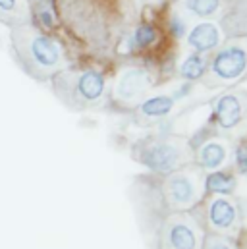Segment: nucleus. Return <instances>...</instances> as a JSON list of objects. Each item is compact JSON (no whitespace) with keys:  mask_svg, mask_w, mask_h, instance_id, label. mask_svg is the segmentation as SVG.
Wrapping results in <instances>:
<instances>
[{"mask_svg":"<svg viewBox=\"0 0 247 249\" xmlns=\"http://www.w3.org/2000/svg\"><path fill=\"white\" fill-rule=\"evenodd\" d=\"M236 162H238V168L247 174V141L244 145H240V149L236 151Z\"/></svg>","mask_w":247,"mask_h":249,"instance_id":"20","label":"nucleus"},{"mask_svg":"<svg viewBox=\"0 0 247 249\" xmlns=\"http://www.w3.org/2000/svg\"><path fill=\"white\" fill-rule=\"evenodd\" d=\"M214 118L222 129H236L247 118L246 93H224L214 101Z\"/></svg>","mask_w":247,"mask_h":249,"instance_id":"9","label":"nucleus"},{"mask_svg":"<svg viewBox=\"0 0 247 249\" xmlns=\"http://www.w3.org/2000/svg\"><path fill=\"white\" fill-rule=\"evenodd\" d=\"M33 18L39 25V29H54L56 25V14H54V8H53V2L51 0H39L37 4H33Z\"/></svg>","mask_w":247,"mask_h":249,"instance_id":"15","label":"nucleus"},{"mask_svg":"<svg viewBox=\"0 0 247 249\" xmlns=\"http://www.w3.org/2000/svg\"><path fill=\"white\" fill-rule=\"evenodd\" d=\"M220 43H222V29H220V25H216L212 21L197 23L187 35V45L191 49H195L199 54L207 53V51H212Z\"/></svg>","mask_w":247,"mask_h":249,"instance_id":"11","label":"nucleus"},{"mask_svg":"<svg viewBox=\"0 0 247 249\" xmlns=\"http://www.w3.org/2000/svg\"><path fill=\"white\" fill-rule=\"evenodd\" d=\"M205 195V176L199 166H184L176 172H170L162 184V197L166 205L178 211H191L199 205Z\"/></svg>","mask_w":247,"mask_h":249,"instance_id":"3","label":"nucleus"},{"mask_svg":"<svg viewBox=\"0 0 247 249\" xmlns=\"http://www.w3.org/2000/svg\"><path fill=\"white\" fill-rule=\"evenodd\" d=\"M151 87V77L143 68H124L114 81V99L120 105H139Z\"/></svg>","mask_w":247,"mask_h":249,"instance_id":"8","label":"nucleus"},{"mask_svg":"<svg viewBox=\"0 0 247 249\" xmlns=\"http://www.w3.org/2000/svg\"><path fill=\"white\" fill-rule=\"evenodd\" d=\"M205 226L209 234L234 238L242 228V209L234 197L214 195L205 209Z\"/></svg>","mask_w":247,"mask_h":249,"instance_id":"7","label":"nucleus"},{"mask_svg":"<svg viewBox=\"0 0 247 249\" xmlns=\"http://www.w3.org/2000/svg\"><path fill=\"white\" fill-rule=\"evenodd\" d=\"M234 187H236V180L220 170H216L205 178V189H209L214 195H230L234 191Z\"/></svg>","mask_w":247,"mask_h":249,"instance_id":"14","label":"nucleus"},{"mask_svg":"<svg viewBox=\"0 0 247 249\" xmlns=\"http://www.w3.org/2000/svg\"><path fill=\"white\" fill-rule=\"evenodd\" d=\"M29 10L25 0H0V21L16 27L21 23H27Z\"/></svg>","mask_w":247,"mask_h":249,"instance_id":"13","label":"nucleus"},{"mask_svg":"<svg viewBox=\"0 0 247 249\" xmlns=\"http://www.w3.org/2000/svg\"><path fill=\"white\" fill-rule=\"evenodd\" d=\"M205 232L189 211L170 213L160 226V249H203Z\"/></svg>","mask_w":247,"mask_h":249,"instance_id":"5","label":"nucleus"},{"mask_svg":"<svg viewBox=\"0 0 247 249\" xmlns=\"http://www.w3.org/2000/svg\"><path fill=\"white\" fill-rule=\"evenodd\" d=\"M203 249H238L234 238L218 236V234H205Z\"/></svg>","mask_w":247,"mask_h":249,"instance_id":"19","label":"nucleus"},{"mask_svg":"<svg viewBox=\"0 0 247 249\" xmlns=\"http://www.w3.org/2000/svg\"><path fill=\"white\" fill-rule=\"evenodd\" d=\"M25 2H27V4H31V6H33V4H37V2H39V0H25Z\"/></svg>","mask_w":247,"mask_h":249,"instance_id":"21","label":"nucleus"},{"mask_svg":"<svg viewBox=\"0 0 247 249\" xmlns=\"http://www.w3.org/2000/svg\"><path fill=\"white\" fill-rule=\"evenodd\" d=\"M10 37L18 60L33 77L47 79L64 70L66 56L60 43L37 25H31L29 21L16 25L12 27Z\"/></svg>","mask_w":247,"mask_h":249,"instance_id":"1","label":"nucleus"},{"mask_svg":"<svg viewBox=\"0 0 247 249\" xmlns=\"http://www.w3.org/2000/svg\"><path fill=\"white\" fill-rule=\"evenodd\" d=\"M193 155L189 149V143L185 137L180 135H166V137H155L147 141L141 147L139 160L159 172V174H170L180 168H184L187 162H191Z\"/></svg>","mask_w":247,"mask_h":249,"instance_id":"2","label":"nucleus"},{"mask_svg":"<svg viewBox=\"0 0 247 249\" xmlns=\"http://www.w3.org/2000/svg\"><path fill=\"white\" fill-rule=\"evenodd\" d=\"M56 89L71 105H97L106 91L105 75L97 70H83L77 73L60 71L56 75Z\"/></svg>","mask_w":247,"mask_h":249,"instance_id":"4","label":"nucleus"},{"mask_svg":"<svg viewBox=\"0 0 247 249\" xmlns=\"http://www.w3.org/2000/svg\"><path fill=\"white\" fill-rule=\"evenodd\" d=\"M228 141L220 139V137H214V139H209L205 141L199 149H197V162H199V168H205V170H220L226 160H228Z\"/></svg>","mask_w":247,"mask_h":249,"instance_id":"10","label":"nucleus"},{"mask_svg":"<svg viewBox=\"0 0 247 249\" xmlns=\"http://www.w3.org/2000/svg\"><path fill=\"white\" fill-rule=\"evenodd\" d=\"M247 75V39L224 45L212 58L211 81L216 85L238 83Z\"/></svg>","mask_w":247,"mask_h":249,"instance_id":"6","label":"nucleus"},{"mask_svg":"<svg viewBox=\"0 0 247 249\" xmlns=\"http://www.w3.org/2000/svg\"><path fill=\"white\" fill-rule=\"evenodd\" d=\"M220 6V0H187L185 2V8L195 14V16H201V18H209L212 14H216Z\"/></svg>","mask_w":247,"mask_h":249,"instance_id":"18","label":"nucleus"},{"mask_svg":"<svg viewBox=\"0 0 247 249\" xmlns=\"http://www.w3.org/2000/svg\"><path fill=\"white\" fill-rule=\"evenodd\" d=\"M205 70H207V62H205V58L201 54H189V56H185V60L180 66L182 77L189 79V81H195V79L203 77Z\"/></svg>","mask_w":247,"mask_h":249,"instance_id":"16","label":"nucleus"},{"mask_svg":"<svg viewBox=\"0 0 247 249\" xmlns=\"http://www.w3.org/2000/svg\"><path fill=\"white\" fill-rule=\"evenodd\" d=\"M157 37H159V33H157V29L153 25L139 23L135 27V31H133V45H135V49H147V47L155 45Z\"/></svg>","mask_w":247,"mask_h":249,"instance_id":"17","label":"nucleus"},{"mask_svg":"<svg viewBox=\"0 0 247 249\" xmlns=\"http://www.w3.org/2000/svg\"><path fill=\"white\" fill-rule=\"evenodd\" d=\"M176 103L172 97L168 95H155V97H149L141 103L139 107V114L143 118H151V120H157V118H166L172 110H174Z\"/></svg>","mask_w":247,"mask_h":249,"instance_id":"12","label":"nucleus"}]
</instances>
